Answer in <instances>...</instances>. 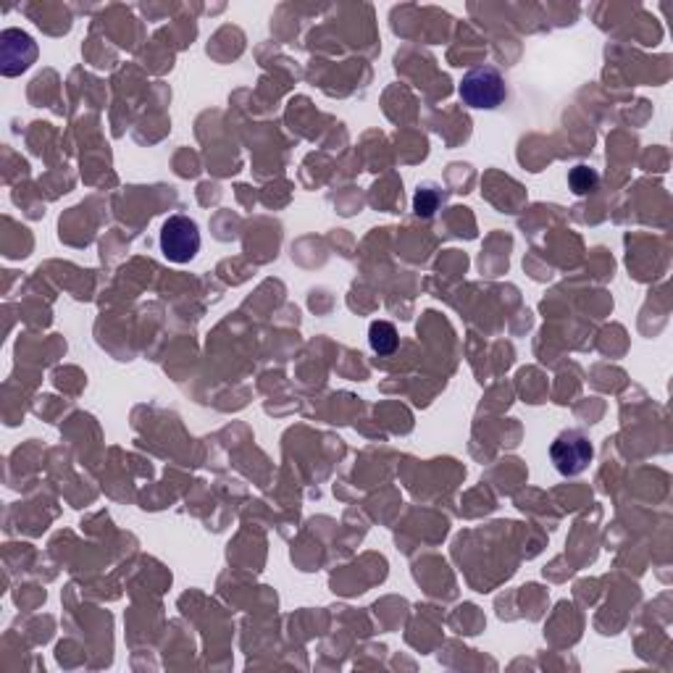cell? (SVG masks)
Returning a JSON list of instances; mask_svg holds the SVG:
<instances>
[{"mask_svg":"<svg viewBox=\"0 0 673 673\" xmlns=\"http://www.w3.org/2000/svg\"><path fill=\"white\" fill-rule=\"evenodd\" d=\"M440 203H442V192L432 185L418 187L416 198H413V208H416L418 216H424V219L434 216V211L440 208Z\"/></svg>","mask_w":673,"mask_h":673,"instance_id":"6","label":"cell"},{"mask_svg":"<svg viewBox=\"0 0 673 673\" xmlns=\"http://www.w3.org/2000/svg\"><path fill=\"white\" fill-rule=\"evenodd\" d=\"M35 56V40L27 32H19V29L3 32V74L14 77L19 71H27Z\"/></svg>","mask_w":673,"mask_h":673,"instance_id":"4","label":"cell"},{"mask_svg":"<svg viewBox=\"0 0 673 673\" xmlns=\"http://www.w3.org/2000/svg\"><path fill=\"white\" fill-rule=\"evenodd\" d=\"M458 93L466 106L492 111V108L503 106V100L508 98V87H505V77L495 66H479L463 77Z\"/></svg>","mask_w":673,"mask_h":673,"instance_id":"1","label":"cell"},{"mask_svg":"<svg viewBox=\"0 0 673 673\" xmlns=\"http://www.w3.org/2000/svg\"><path fill=\"white\" fill-rule=\"evenodd\" d=\"M592 455H595L592 442L587 440V434L576 432V429L558 434L553 447H550L553 466L563 476H579L581 471H587V466L592 463Z\"/></svg>","mask_w":673,"mask_h":673,"instance_id":"3","label":"cell"},{"mask_svg":"<svg viewBox=\"0 0 673 673\" xmlns=\"http://www.w3.org/2000/svg\"><path fill=\"white\" fill-rule=\"evenodd\" d=\"M597 182H600V177H597V171L589 169V166H576V169H571V174H568V185H571V190H574L576 195H587V192H592L597 187Z\"/></svg>","mask_w":673,"mask_h":673,"instance_id":"7","label":"cell"},{"mask_svg":"<svg viewBox=\"0 0 673 673\" xmlns=\"http://www.w3.org/2000/svg\"><path fill=\"white\" fill-rule=\"evenodd\" d=\"M369 342H371V350H374V353H379V355L395 353L397 342H400L395 324H390V321H374L369 329Z\"/></svg>","mask_w":673,"mask_h":673,"instance_id":"5","label":"cell"},{"mask_svg":"<svg viewBox=\"0 0 673 673\" xmlns=\"http://www.w3.org/2000/svg\"><path fill=\"white\" fill-rule=\"evenodd\" d=\"M161 250L171 263H190L200 250V229L190 216H169L161 229Z\"/></svg>","mask_w":673,"mask_h":673,"instance_id":"2","label":"cell"}]
</instances>
